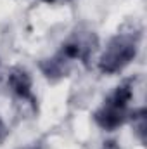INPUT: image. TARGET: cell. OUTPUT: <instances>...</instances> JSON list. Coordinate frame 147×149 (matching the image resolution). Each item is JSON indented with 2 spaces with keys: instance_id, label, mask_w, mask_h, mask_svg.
<instances>
[{
  "instance_id": "6da1fadb",
  "label": "cell",
  "mask_w": 147,
  "mask_h": 149,
  "mask_svg": "<svg viewBox=\"0 0 147 149\" xmlns=\"http://www.w3.org/2000/svg\"><path fill=\"white\" fill-rule=\"evenodd\" d=\"M132 95H133V92H132L130 83H123V85L116 87V90L106 99L102 108L94 116L97 125L106 130H114L116 127H119L126 120L128 102L132 101Z\"/></svg>"
},
{
  "instance_id": "7a4b0ae2",
  "label": "cell",
  "mask_w": 147,
  "mask_h": 149,
  "mask_svg": "<svg viewBox=\"0 0 147 149\" xmlns=\"http://www.w3.org/2000/svg\"><path fill=\"white\" fill-rule=\"evenodd\" d=\"M137 56V40L132 35H116L106 47V52L102 54L99 61V68L102 73H118L126 64L133 61Z\"/></svg>"
},
{
  "instance_id": "277c9868",
  "label": "cell",
  "mask_w": 147,
  "mask_h": 149,
  "mask_svg": "<svg viewBox=\"0 0 147 149\" xmlns=\"http://www.w3.org/2000/svg\"><path fill=\"white\" fill-rule=\"evenodd\" d=\"M133 130L139 135V139L144 142L146 141V109L133 113Z\"/></svg>"
},
{
  "instance_id": "8992f818",
  "label": "cell",
  "mask_w": 147,
  "mask_h": 149,
  "mask_svg": "<svg viewBox=\"0 0 147 149\" xmlns=\"http://www.w3.org/2000/svg\"><path fill=\"white\" fill-rule=\"evenodd\" d=\"M102 149H119V146L114 141H107V142H104V148Z\"/></svg>"
},
{
  "instance_id": "3957f363",
  "label": "cell",
  "mask_w": 147,
  "mask_h": 149,
  "mask_svg": "<svg viewBox=\"0 0 147 149\" xmlns=\"http://www.w3.org/2000/svg\"><path fill=\"white\" fill-rule=\"evenodd\" d=\"M9 87L10 90L23 101H33L31 95V76L28 74V71L16 68L12 70L9 74Z\"/></svg>"
},
{
  "instance_id": "5b68a950",
  "label": "cell",
  "mask_w": 147,
  "mask_h": 149,
  "mask_svg": "<svg viewBox=\"0 0 147 149\" xmlns=\"http://www.w3.org/2000/svg\"><path fill=\"white\" fill-rule=\"evenodd\" d=\"M5 135H7V128H5V125H3V121L0 120V142L5 139Z\"/></svg>"
}]
</instances>
